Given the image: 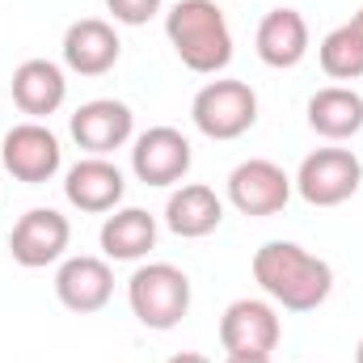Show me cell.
Wrapping results in <instances>:
<instances>
[{
    "instance_id": "obj_1",
    "label": "cell",
    "mask_w": 363,
    "mask_h": 363,
    "mask_svg": "<svg viewBox=\"0 0 363 363\" xmlns=\"http://www.w3.org/2000/svg\"><path fill=\"white\" fill-rule=\"evenodd\" d=\"M254 279L287 313H313L334 291V267L296 241H267L254 254Z\"/></svg>"
},
{
    "instance_id": "obj_2",
    "label": "cell",
    "mask_w": 363,
    "mask_h": 363,
    "mask_svg": "<svg viewBox=\"0 0 363 363\" xmlns=\"http://www.w3.org/2000/svg\"><path fill=\"white\" fill-rule=\"evenodd\" d=\"M165 34L178 60L199 77H216L233 64V30L216 0H178L165 13Z\"/></svg>"
},
{
    "instance_id": "obj_3",
    "label": "cell",
    "mask_w": 363,
    "mask_h": 363,
    "mask_svg": "<svg viewBox=\"0 0 363 363\" xmlns=\"http://www.w3.org/2000/svg\"><path fill=\"white\" fill-rule=\"evenodd\" d=\"M127 304L144 330H174L190 313V279L174 262H148L127 279Z\"/></svg>"
},
{
    "instance_id": "obj_4",
    "label": "cell",
    "mask_w": 363,
    "mask_h": 363,
    "mask_svg": "<svg viewBox=\"0 0 363 363\" xmlns=\"http://www.w3.org/2000/svg\"><path fill=\"white\" fill-rule=\"evenodd\" d=\"M190 118L207 140H241L258 123V93L245 81H207L190 101Z\"/></svg>"
},
{
    "instance_id": "obj_5",
    "label": "cell",
    "mask_w": 363,
    "mask_h": 363,
    "mask_svg": "<svg viewBox=\"0 0 363 363\" xmlns=\"http://www.w3.org/2000/svg\"><path fill=\"white\" fill-rule=\"evenodd\" d=\"M359 182H363V161L351 148H317L300 161L291 186L313 207H338L359 190Z\"/></svg>"
},
{
    "instance_id": "obj_6",
    "label": "cell",
    "mask_w": 363,
    "mask_h": 363,
    "mask_svg": "<svg viewBox=\"0 0 363 363\" xmlns=\"http://www.w3.org/2000/svg\"><path fill=\"white\" fill-rule=\"evenodd\" d=\"M0 161H4V169L17 182L43 186V182H51L60 174L64 148H60V135H55L51 127H43V123L30 118V123H17V127L4 131V140H0Z\"/></svg>"
},
{
    "instance_id": "obj_7",
    "label": "cell",
    "mask_w": 363,
    "mask_h": 363,
    "mask_svg": "<svg viewBox=\"0 0 363 363\" xmlns=\"http://www.w3.org/2000/svg\"><path fill=\"white\" fill-rule=\"evenodd\" d=\"M68 241H72L68 216H60L55 207H30V211L13 224V233H9V254H13L17 267L43 271V267H51V262L64 258Z\"/></svg>"
},
{
    "instance_id": "obj_8",
    "label": "cell",
    "mask_w": 363,
    "mask_h": 363,
    "mask_svg": "<svg viewBox=\"0 0 363 363\" xmlns=\"http://www.w3.org/2000/svg\"><path fill=\"white\" fill-rule=\"evenodd\" d=\"M291 178L283 174V165H274L267 157H250L241 161L233 174H228V203L241 211V216H254V220H267L279 216L291 199Z\"/></svg>"
},
{
    "instance_id": "obj_9",
    "label": "cell",
    "mask_w": 363,
    "mask_h": 363,
    "mask_svg": "<svg viewBox=\"0 0 363 363\" xmlns=\"http://www.w3.org/2000/svg\"><path fill=\"white\" fill-rule=\"evenodd\" d=\"M283 338V321L271 300H233L220 317V347L228 355H271Z\"/></svg>"
},
{
    "instance_id": "obj_10",
    "label": "cell",
    "mask_w": 363,
    "mask_h": 363,
    "mask_svg": "<svg viewBox=\"0 0 363 363\" xmlns=\"http://www.w3.org/2000/svg\"><path fill=\"white\" fill-rule=\"evenodd\" d=\"M190 140L178 127H148L144 135H135L131 148V174L144 186H178L190 174Z\"/></svg>"
},
{
    "instance_id": "obj_11",
    "label": "cell",
    "mask_w": 363,
    "mask_h": 363,
    "mask_svg": "<svg viewBox=\"0 0 363 363\" xmlns=\"http://www.w3.org/2000/svg\"><path fill=\"white\" fill-rule=\"evenodd\" d=\"M72 140L77 148H85L89 157H110L114 148H123L131 135H135V114L127 101H114V97H93L85 101L77 114H72Z\"/></svg>"
},
{
    "instance_id": "obj_12",
    "label": "cell",
    "mask_w": 363,
    "mask_h": 363,
    "mask_svg": "<svg viewBox=\"0 0 363 363\" xmlns=\"http://www.w3.org/2000/svg\"><path fill=\"white\" fill-rule=\"evenodd\" d=\"M55 296L68 313H101L114 296V271L106 258H93V254H81V258H68L60 271H55Z\"/></svg>"
},
{
    "instance_id": "obj_13",
    "label": "cell",
    "mask_w": 363,
    "mask_h": 363,
    "mask_svg": "<svg viewBox=\"0 0 363 363\" xmlns=\"http://www.w3.org/2000/svg\"><path fill=\"white\" fill-rule=\"evenodd\" d=\"M127 194V182H123V169L106 157H85L68 169L64 178V199L77 207V211H89V216H106L123 203Z\"/></svg>"
},
{
    "instance_id": "obj_14",
    "label": "cell",
    "mask_w": 363,
    "mask_h": 363,
    "mask_svg": "<svg viewBox=\"0 0 363 363\" xmlns=\"http://www.w3.org/2000/svg\"><path fill=\"white\" fill-rule=\"evenodd\" d=\"M123 55V43L110 21L101 17H81L64 34V64L77 77H106Z\"/></svg>"
},
{
    "instance_id": "obj_15",
    "label": "cell",
    "mask_w": 363,
    "mask_h": 363,
    "mask_svg": "<svg viewBox=\"0 0 363 363\" xmlns=\"http://www.w3.org/2000/svg\"><path fill=\"white\" fill-rule=\"evenodd\" d=\"M254 47H258V60L267 68H296L304 55H308V21L300 9H271L262 21H258V34H254Z\"/></svg>"
},
{
    "instance_id": "obj_16",
    "label": "cell",
    "mask_w": 363,
    "mask_h": 363,
    "mask_svg": "<svg viewBox=\"0 0 363 363\" xmlns=\"http://www.w3.org/2000/svg\"><path fill=\"white\" fill-rule=\"evenodd\" d=\"M13 101L21 114H30L34 123L55 114L68 101V77L60 64L51 60H26L13 68Z\"/></svg>"
},
{
    "instance_id": "obj_17",
    "label": "cell",
    "mask_w": 363,
    "mask_h": 363,
    "mask_svg": "<svg viewBox=\"0 0 363 363\" xmlns=\"http://www.w3.org/2000/svg\"><path fill=\"white\" fill-rule=\"evenodd\" d=\"M165 224H169V233H178L186 241H199L224 224V199L203 182H186L165 203Z\"/></svg>"
},
{
    "instance_id": "obj_18",
    "label": "cell",
    "mask_w": 363,
    "mask_h": 363,
    "mask_svg": "<svg viewBox=\"0 0 363 363\" xmlns=\"http://www.w3.org/2000/svg\"><path fill=\"white\" fill-rule=\"evenodd\" d=\"M97 241H101L106 258H114V262H140L157 245V216H148L144 207H114V216H106Z\"/></svg>"
},
{
    "instance_id": "obj_19",
    "label": "cell",
    "mask_w": 363,
    "mask_h": 363,
    "mask_svg": "<svg viewBox=\"0 0 363 363\" xmlns=\"http://www.w3.org/2000/svg\"><path fill=\"white\" fill-rule=\"evenodd\" d=\"M308 127L325 140H351L363 131V93L347 85H330L308 97Z\"/></svg>"
},
{
    "instance_id": "obj_20",
    "label": "cell",
    "mask_w": 363,
    "mask_h": 363,
    "mask_svg": "<svg viewBox=\"0 0 363 363\" xmlns=\"http://www.w3.org/2000/svg\"><path fill=\"white\" fill-rule=\"evenodd\" d=\"M317 60H321V72L334 77V81H359L363 77V34L347 21L338 30H330L317 47Z\"/></svg>"
},
{
    "instance_id": "obj_21",
    "label": "cell",
    "mask_w": 363,
    "mask_h": 363,
    "mask_svg": "<svg viewBox=\"0 0 363 363\" xmlns=\"http://www.w3.org/2000/svg\"><path fill=\"white\" fill-rule=\"evenodd\" d=\"M165 0H106V13L118 21V26H148L157 13H161Z\"/></svg>"
},
{
    "instance_id": "obj_22",
    "label": "cell",
    "mask_w": 363,
    "mask_h": 363,
    "mask_svg": "<svg viewBox=\"0 0 363 363\" xmlns=\"http://www.w3.org/2000/svg\"><path fill=\"white\" fill-rule=\"evenodd\" d=\"M165 363H211L207 355H199V351H178V355H169Z\"/></svg>"
},
{
    "instance_id": "obj_23",
    "label": "cell",
    "mask_w": 363,
    "mask_h": 363,
    "mask_svg": "<svg viewBox=\"0 0 363 363\" xmlns=\"http://www.w3.org/2000/svg\"><path fill=\"white\" fill-rule=\"evenodd\" d=\"M224 363H271V355H228Z\"/></svg>"
},
{
    "instance_id": "obj_24",
    "label": "cell",
    "mask_w": 363,
    "mask_h": 363,
    "mask_svg": "<svg viewBox=\"0 0 363 363\" xmlns=\"http://www.w3.org/2000/svg\"><path fill=\"white\" fill-rule=\"evenodd\" d=\"M351 26H355V30H359V34H363V9H359V13H355V17H351Z\"/></svg>"
},
{
    "instance_id": "obj_25",
    "label": "cell",
    "mask_w": 363,
    "mask_h": 363,
    "mask_svg": "<svg viewBox=\"0 0 363 363\" xmlns=\"http://www.w3.org/2000/svg\"><path fill=\"white\" fill-rule=\"evenodd\" d=\"M355 363H363V338H359V347H355Z\"/></svg>"
}]
</instances>
